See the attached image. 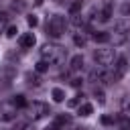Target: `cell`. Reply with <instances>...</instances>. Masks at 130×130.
Wrapping results in <instances>:
<instances>
[{
  "label": "cell",
  "mask_w": 130,
  "mask_h": 130,
  "mask_svg": "<svg viewBox=\"0 0 130 130\" xmlns=\"http://www.w3.org/2000/svg\"><path fill=\"white\" fill-rule=\"evenodd\" d=\"M65 55H67V51H65L61 45L47 43V45H43V47H41V59H43V61H47L49 65H59V63H63Z\"/></svg>",
  "instance_id": "1"
},
{
  "label": "cell",
  "mask_w": 130,
  "mask_h": 130,
  "mask_svg": "<svg viewBox=\"0 0 130 130\" xmlns=\"http://www.w3.org/2000/svg\"><path fill=\"white\" fill-rule=\"evenodd\" d=\"M65 28H67V20L61 14H53L49 18V22H47V35L53 37V39H59L65 32Z\"/></svg>",
  "instance_id": "2"
},
{
  "label": "cell",
  "mask_w": 130,
  "mask_h": 130,
  "mask_svg": "<svg viewBox=\"0 0 130 130\" xmlns=\"http://www.w3.org/2000/svg\"><path fill=\"white\" fill-rule=\"evenodd\" d=\"M26 114H28L30 120H41V118H45V116L51 114V108L45 102H32V104L26 106Z\"/></svg>",
  "instance_id": "3"
},
{
  "label": "cell",
  "mask_w": 130,
  "mask_h": 130,
  "mask_svg": "<svg viewBox=\"0 0 130 130\" xmlns=\"http://www.w3.org/2000/svg\"><path fill=\"white\" fill-rule=\"evenodd\" d=\"M93 61L100 67L112 65V61H114V49H98V51H93Z\"/></svg>",
  "instance_id": "4"
},
{
  "label": "cell",
  "mask_w": 130,
  "mask_h": 130,
  "mask_svg": "<svg viewBox=\"0 0 130 130\" xmlns=\"http://www.w3.org/2000/svg\"><path fill=\"white\" fill-rule=\"evenodd\" d=\"M126 71H128V59L126 57H118L116 59V63H114V67H112V81L116 83V81H120L124 75H126Z\"/></svg>",
  "instance_id": "5"
},
{
  "label": "cell",
  "mask_w": 130,
  "mask_h": 130,
  "mask_svg": "<svg viewBox=\"0 0 130 130\" xmlns=\"http://www.w3.org/2000/svg\"><path fill=\"white\" fill-rule=\"evenodd\" d=\"M89 81L91 83H114L112 81V73L110 71H106V67H95V69H91L89 71Z\"/></svg>",
  "instance_id": "6"
},
{
  "label": "cell",
  "mask_w": 130,
  "mask_h": 130,
  "mask_svg": "<svg viewBox=\"0 0 130 130\" xmlns=\"http://www.w3.org/2000/svg\"><path fill=\"white\" fill-rule=\"evenodd\" d=\"M16 106L10 102V104H0V122H12L16 118Z\"/></svg>",
  "instance_id": "7"
},
{
  "label": "cell",
  "mask_w": 130,
  "mask_h": 130,
  "mask_svg": "<svg viewBox=\"0 0 130 130\" xmlns=\"http://www.w3.org/2000/svg\"><path fill=\"white\" fill-rule=\"evenodd\" d=\"M98 12H100V22H108L112 18V12H114V4L110 0H104L100 6H98Z\"/></svg>",
  "instance_id": "8"
},
{
  "label": "cell",
  "mask_w": 130,
  "mask_h": 130,
  "mask_svg": "<svg viewBox=\"0 0 130 130\" xmlns=\"http://www.w3.org/2000/svg\"><path fill=\"white\" fill-rule=\"evenodd\" d=\"M35 43H37V39H35V35H32V32H24V35L18 39L20 49H32V47H35Z\"/></svg>",
  "instance_id": "9"
},
{
  "label": "cell",
  "mask_w": 130,
  "mask_h": 130,
  "mask_svg": "<svg viewBox=\"0 0 130 130\" xmlns=\"http://www.w3.org/2000/svg\"><path fill=\"white\" fill-rule=\"evenodd\" d=\"M83 69V57L81 55H73L71 61H69V71L71 73H79Z\"/></svg>",
  "instance_id": "10"
},
{
  "label": "cell",
  "mask_w": 130,
  "mask_h": 130,
  "mask_svg": "<svg viewBox=\"0 0 130 130\" xmlns=\"http://www.w3.org/2000/svg\"><path fill=\"white\" fill-rule=\"evenodd\" d=\"M24 79H26V83H28L30 87H39V85L43 83V79H41V75H39L37 71H35V73H26Z\"/></svg>",
  "instance_id": "11"
},
{
  "label": "cell",
  "mask_w": 130,
  "mask_h": 130,
  "mask_svg": "<svg viewBox=\"0 0 130 130\" xmlns=\"http://www.w3.org/2000/svg\"><path fill=\"white\" fill-rule=\"evenodd\" d=\"M128 30H130V26H128V22H126V20H116V22H114V30H112V32L128 35Z\"/></svg>",
  "instance_id": "12"
},
{
  "label": "cell",
  "mask_w": 130,
  "mask_h": 130,
  "mask_svg": "<svg viewBox=\"0 0 130 130\" xmlns=\"http://www.w3.org/2000/svg\"><path fill=\"white\" fill-rule=\"evenodd\" d=\"M91 39H93L95 43H110V32L98 30V32H91Z\"/></svg>",
  "instance_id": "13"
},
{
  "label": "cell",
  "mask_w": 130,
  "mask_h": 130,
  "mask_svg": "<svg viewBox=\"0 0 130 130\" xmlns=\"http://www.w3.org/2000/svg\"><path fill=\"white\" fill-rule=\"evenodd\" d=\"M51 98H53V102H57V104L65 102V89H61V87H53V89H51Z\"/></svg>",
  "instance_id": "14"
},
{
  "label": "cell",
  "mask_w": 130,
  "mask_h": 130,
  "mask_svg": "<svg viewBox=\"0 0 130 130\" xmlns=\"http://www.w3.org/2000/svg\"><path fill=\"white\" fill-rule=\"evenodd\" d=\"M110 41L114 45H124L128 41V35H122V32H110Z\"/></svg>",
  "instance_id": "15"
},
{
  "label": "cell",
  "mask_w": 130,
  "mask_h": 130,
  "mask_svg": "<svg viewBox=\"0 0 130 130\" xmlns=\"http://www.w3.org/2000/svg\"><path fill=\"white\" fill-rule=\"evenodd\" d=\"M14 73H16V71H14V67H12V65H4V67L0 69V77H4V79H12V77H14Z\"/></svg>",
  "instance_id": "16"
},
{
  "label": "cell",
  "mask_w": 130,
  "mask_h": 130,
  "mask_svg": "<svg viewBox=\"0 0 130 130\" xmlns=\"http://www.w3.org/2000/svg\"><path fill=\"white\" fill-rule=\"evenodd\" d=\"M12 104H14L16 108H26V106H28V102H26V98H24L22 93H16V95L12 98Z\"/></svg>",
  "instance_id": "17"
},
{
  "label": "cell",
  "mask_w": 130,
  "mask_h": 130,
  "mask_svg": "<svg viewBox=\"0 0 130 130\" xmlns=\"http://www.w3.org/2000/svg\"><path fill=\"white\" fill-rule=\"evenodd\" d=\"M77 112H79V116L87 118V116H91V112H93V106H91V104H81V106L77 108Z\"/></svg>",
  "instance_id": "18"
},
{
  "label": "cell",
  "mask_w": 130,
  "mask_h": 130,
  "mask_svg": "<svg viewBox=\"0 0 130 130\" xmlns=\"http://www.w3.org/2000/svg\"><path fill=\"white\" fill-rule=\"evenodd\" d=\"M71 122V116L69 114H59V116H55V126H65V124H69Z\"/></svg>",
  "instance_id": "19"
},
{
  "label": "cell",
  "mask_w": 130,
  "mask_h": 130,
  "mask_svg": "<svg viewBox=\"0 0 130 130\" xmlns=\"http://www.w3.org/2000/svg\"><path fill=\"white\" fill-rule=\"evenodd\" d=\"M120 110H122L124 114H128V112H130V93H126V95L120 100Z\"/></svg>",
  "instance_id": "20"
},
{
  "label": "cell",
  "mask_w": 130,
  "mask_h": 130,
  "mask_svg": "<svg viewBox=\"0 0 130 130\" xmlns=\"http://www.w3.org/2000/svg\"><path fill=\"white\" fill-rule=\"evenodd\" d=\"M81 4H83L81 0H75L73 4H69V14H71V16H73V14H79V10H81Z\"/></svg>",
  "instance_id": "21"
},
{
  "label": "cell",
  "mask_w": 130,
  "mask_h": 130,
  "mask_svg": "<svg viewBox=\"0 0 130 130\" xmlns=\"http://www.w3.org/2000/svg\"><path fill=\"white\" fill-rule=\"evenodd\" d=\"M73 43L77 45V47H85V43H87V39L81 35V32H75V37H73Z\"/></svg>",
  "instance_id": "22"
},
{
  "label": "cell",
  "mask_w": 130,
  "mask_h": 130,
  "mask_svg": "<svg viewBox=\"0 0 130 130\" xmlns=\"http://www.w3.org/2000/svg\"><path fill=\"white\" fill-rule=\"evenodd\" d=\"M47 69H49V63H47V61H43V59L37 61V65H35V71H37V73H45Z\"/></svg>",
  "instance_id": "23"
},
{
  "label": "cell",
  "mask_w": 130,
  "mask_h": 130,
  "mask_svg": "<svg viewBox=\"0 0 130 130\" xmlns=\"http://www.w3.org/2000/svg\"><path fill=\"white\" fill-rule=\"evenodd\" d=\"M81 100H83V93H81V95L71 98V100L67 102V106H69V108H79V106H81Z\"/></svg>",
  "instance_id": "24"
},
{
  "label": "cell",
  "mask_w": 130,
  "mask_h": 130,
  "mask_svg": "<svg viewBox=\"0 0 130 130\" xmlns=\"http://www.w3.org/2000/svg\"><path fill=\"white\" fill-rule=\"evenodd\" d=\"M93 95H95L98 104H102V106L106 104V95H104V91H102V89H98V87H95V89H93Z\"/></svg>",
  "instance_id": "25"
},
{
  "label": "cell",
  "mask_w": 130,
  "mask_h": 130,
  "mask_svg": "<svg viewBox=\"0 0 130 130\" xmlns=\"http://www.w3.org/2000/svg\"><path fill=\"white\" fill-rule=\"evenodd\" d=\"M6 24H8V14H6V12H0V32L8 28Z\"/></svg>",
  "instance_id": "26"
},
{
  "label": "cell",
  "mask_w": 130,
  "mask_h": 130,
  "mask_svg": "<svg viewBox=\"0 0 130 130\" xmlns=\"http://www.w3.org/2000/svg\"><path fill=\"white\" fill-rule=\"evenodd\" d=\"M120 14H122V16H130V2H124V4L120 6Z\"/></svg>",
  "instance_id": "27"
},
{
  "label": "cell",
  "mask_w": 130,
  "mask_h": 130,
  "mask_svg": "<svg viewBox=\"0 0 130 130\" xmlns=\"http://www.w3.org/2000/svg\"><path fill=\"white\" fill-rule=\"evenodd\" d=\"M100 122H102L104 126H110V124L114 122V116H108V114H104V116L100 118Z\"/></svg>",
  "instance_id": "28"
},
{
  "label": "cell",
  "mask_w": 130,
  "mask_h": 130,
  "mask_svg": "<svg viewBox=\"0 0 130 130\" xmlns=\"http://www.w3.org/2000/svg\"><path fill=\"white\" fill-rule=\"evenodd\" d=\"M16 32H18V28H16V26H14V24H12V26H8V28H6V37H10V39H12V37H16Z\"/></svg>",
  "instance_id": "29"
},
{
  "label": "cell",
  "mask_w": 130,
  "mask_h": 130,
  "mask_svg": "<svg viewBox=\"0 0 130 130\" xmlns=\"http://www.w3.org/2000/svg\"><path fill=\"white\" fill-rule=\"evenodd\" d=\"M26 22H28V26H30V28H32V26H37V24H39V20H37V16H35V14H30V16H28V18H26Z\"/></svg>",
  "instance_id": "30"
},
{
  "label": "cell",
  "mask_w": 130,
  "mask_h": 130,
  "mask_svg": "<svg viewBox=\"0 0 130 130\" xmlns=\"http://www.w3.org/2000/svg\"><path fill=\"white\" fill-rule=\"evenodd\" d=\"M81 83H83V79H81V77H73V79H71V85H73V87H79Z\"/></svg>",
  "instance_id": "31"
},
{
  "label": "cell",
  "mask_w": 130,
  "mask_h": 130,
  "mask_svg": "<svg viewBox=\"0 0 130 130\" xmlns=\"http://www.w3.org/2000/svg\"><path fill=\"white\" fill-rule=\"evenodd\" d=\"M24 128H26V124H24V122H18V124L14 126V130H24Z\"/></svg>",
  "instance_id": "32"
},
{
  "label": "cell",
  "mask_w": 130,
  "mask_h": 130,
  "mask_svg": "<svg viewBox=\"0 0 130 130\" xmlns=\"http://www.w3.org/2000/svg\"><path fill=\"white\" fill-rule=\"evenodd\" d=\"M69 130H85V128H81V126H73V128H69Z\"/></svg>",
  "instance_id": "33"
}]
</instances>
